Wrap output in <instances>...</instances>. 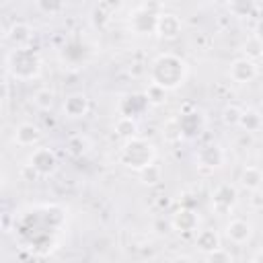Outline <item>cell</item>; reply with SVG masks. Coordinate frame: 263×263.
Here are the masks:
<instances>
[{
    "label": "cell",
    "mask_w": 263,
    "mask_h": 263,
    "mask_svg": "<svg viewBox=\"0 0 263 263\" xmlns=\"http://www.w3.org/2000/svg\"><path fill=\"white\" fill-rule=\"evenodd\" d=\"M152 84L160 86L162 90L177 88L187 78V64L175 53H160L150 68Z\"/></svg>",
    "instance_id": "cell-1"
},
{
    "label": "cell",
    "mask_w": 263,
    "mask_h": 263,
    "mask_svg": "<svg viewBox=\"0 0 263 263\" xmlns=\"http://www.w3.org/2000/svg\"><path fill=\"white\" fill-rule=\"evenodd\" d=\"M4 70L16 80H33L41 72V58L33 47H12L4 55Z\"/></svg>",
    "instance_id": "cell-2"
},
{
    "label": "cell",
    "mask_w": 263,
    "mask_h": 263,
    "mask_svg": "<svg viewBox=\"0 0 263 263\" xmlns=\"http://www.w3.org/2000/svg\"><path fill=\"white\" fill-rule=\"evenodd\" d=\"M119 160L129 168L144 171L154 160V146L142 138H127V142L119 152Z\"/></svg>",
    "instance_id": "cell-3"
},
{
    "label": "cell",
    "mask_w": 263,
    "mask_h": 263,
    "mask_svg": "<svg viewBox=\"0 0 263 263\" xmlns=\"http://www.w3.org/2000/svg\"><path fill=\"white\" fill-rule=\"evenodd\" d=\"M29 168L39 177H49L58 168V156L47 146H37L29 156Z\"/></svg>",
    "instance_id": "cell-4"
},
{
    "label": "cell",
    "mask_w": 263,
    "mask_h": 263,
    "mask_svg": "<svg viewBox=\"0 0 263 263\" xmlns=\"http://www.w3.org/2000/svg\"><path fill=\"white\" fill-rule=\"evenodd\" d=\"M12 140L16 146H23V148H29V146H35L39 140H41V129L35 125V123H18L14 127V134H12Z\"/></svg>",
    "instance_id": "cell-5"
},
{
    "label": "cell",
    "mask_w": 263,
    "mask_h": 263,
    "mask_svg": "<svg viewBox=\"0 0 263 263\" xmlns=\"http://www.w3.org/2000/svg\"><path fill=\"white\" fill-rule=\"evenodd\" d=\"M62 109H64V115L66 117L78 119V117L86 115V111H88V97L84 92H72V95H68L64 99Z\"/></svg>",
    "instance_id": "cell-6"
},
{
    "label": "cell",
    "mask_w": 263,
    "mask_h": 263,
    "mask_svg": "<svg viewBox=\"0 0 263 263\" xmlns=\"http://www.w3.org/2000/svg\"><path fill=\"white\" fill-rule=\"evenodd\" d=\"M226 236L234 245H245L253 236V226L247 220H238V218L236 220H230L228 226H226Z\"/></svg>",
    "instance_id": "cell-7"
},
{
    "label": "cell",
    "mask_w": 263,
    "mask_h": 263,
    "mask_svg": "<svg viewBox=\"0 0 263 263\" xmlns=\"http://www.w3.org/2000/svg\"><path fill=\"white\" fill-rule=\"evenodd\" d=\"M255 76H257V66H255L253 60L240 58V60H234L232 62V66H230V78L234 82H251Z\"/></svg>",
    "instance_id": "cell-8"
},
{
    "label": "cell",
    "mask_w": 263,
    "mask_h": 263,
    "mask_svg": "<svg viewBox=\"0 0 263 263\" xmlns=\"http://www.w3.org/2000/svg\"><path fill=\"white\" fill-rule=\"evenodd\" d=\"M156 33L160 37H166V39H173L181 33V18L173 12H162L158 14V25H156Z\"/></svg>",
    "instance_id": "cell-9"
},
{
    "label": "cell",
    "mask_w": 263,
    "mask_h": 263,
    "mask_svg": "<svg viewBox=\"0 0 263 263\" xmlns=\"http://www.w3.org/2000/svg\"><path fill=\"white\" fill-rule=\"evenodd\" d=\"M31 35H33V31H31V27L27 25V23H12L10 25V29L6 31V39L12 43V47H29V41H31Z\"/></svg>",
    "instance_id": "cell-10"
},
{
    "label": "cell",
    "mask_w": 263,
    "mask_h": 263,
    "mask_svg": "<svg viewBox=\"0 0 263 263\" xmlns=\"http://www.w3.org/2000/svg\"><path fill=\"white\" fill-rule=\"evenodd\" d=\"M234 201H236V189H234L230 183H222V185L214 191V195H212L214 208H216V210H222V212L230 210V208L234 205Z\"/></svg>",
    "instance_id": "cell-11"
},
{
    "label": "cell",
    "mask_w": 263,
    "mask_h": 263,
    "mask_svg": "<svg viewBox=\"0 0 263 263\" xmlns=\"http://www.w3.org/2000/svg\"><path fill=\"white\" fill-rule=\"evenodd\" d=\"M156 25H158V14L154 12H140L132 21V27L136 33H152L156 31Z\"/></svg>",
    "instance_id": "cell-12"
},
{
    "label": "cell",
    "mask_w": 263,
    "mask_h": 263,
    "mask_svg": "<svg viewBox=\"0 0 263 263\" xmlns=\"http://www.w3.org/2000/svg\"><path fill=\"white\" fill-rule=\"evenodd\" d=\"M173 226L179 232H189V230H193L197 226V216L191 210H179L173 216Z\"/></svg>",
    "instance_id": "cell-13"
},
{
    "label": "cell",
    "mask_w": 263,
    "mask_h": 263,
    "mask_svg": "<svg viewBox=\"0 0 263 263\" xmlns=\"http://www.w3.org/2000/svg\"><path fill=\"white\" fill-rule=\"evenodd\" d=\"M199 162L203 166H220L224 162V154L218 146H205L199 150Z\"/></svg>",
    "instance_id": "cell-14"
},
{
    "label": "cell",
    "mask_w": 263,
    "mask_h": 263,
    "mask_svg": "<svg viewBox=\"0 0 263 263\" xmlns=\"http://www.w3.org/2000/svg\"><path fill=\"white\" fill-rule=\"evenodd\" d=\"M263 183V173L257 166H245L240 173V185L247 189H259Z\"/></svg>",
    "instance_id": "cell-15"
},
{
    "label": "cell",
    "mask_w": 263,
    "mask_h": 263,
    "mask_svg": "<svg viewBox=\"0 0 263 263\" xmlns=\"http://www.w3.org/2000/svg\"><path fill=\"white\" fill-rule=\"evenodd\" d=\"M197 247L201 249V251H205V253H212V251H216V249H220V238H218V234L214 232V230H201L199 234H197Z\"/></svg>",
    "instance_id": "cell-16"
},
{
    "label": "cell",
    "mask_w": 263,
    "mask_h": 263,
    "mask_svg": "<svg viewBox=\"0 0 263 263\" xmlns=\"http://www.w3.org/2000/svg\"><path fill=\"white\" fill-rule=\"evenodd\" d=\"M53 99H55V95L49 88H39L33 92V105L41 111H49L53 107Z\"/></svg>",
    "instance_id": "cell-17"
},
{
    "label": "cell",
    "mask_w": 263,
    "mask_h": 263,
    "mask_svg": "<svg viewBox=\"0 0 263 263\" xmlns=\"http://www.w3.org/2000/svg\"><path fill=\"white\" fill-rule=\"evenodd\" d=\"M240 125L247 127L249 132H255L261 127V115L257 111H242V117H240Z\"/></svg>",
    "instance_id": "cell-18"
},
{
    "label": "cell",
    "mask_w": 263,
    "mask_h": 263,
    "mask_svg": "<svg viewBox=\"0 0 263 263\" xmlns=\"http://www.w3.org/2000/svg\"><path fill=\"white\" fill-rule=\"evenodd\" d=\"M240 117H242V111H240L238 107H234V105L226 107V109H224V115H222V119H224L226 125H236V123H240Z\"/></svg>",
    "instance_id": "cell-19"
},
{
    "label": "cell",
    "mask_w": 263,
    "mask_h": 263,
    "mask_svg": "<svg viewBox=\"0 0 263 263\" xmlns=\"http://www.w3.org/2000/svg\"><path fill=\"white\" fill-rule=\"evenodd\" d=\"M210 263H232V259L224 249H216L210 253Z\"/></svg>",
    "instance_id": "cell-20"
},
{
    "label": "cell",
    "mask_w": 263,
    "mask_h": 263,
    "mask_svg": "<svg viewBox=\"0 0 263 263\" xmlns=\"http://www.w3.org/2000/svg\"><path fill=\"white\" fill-rule=\"evenodd\" d=\"M255 37L259 39V41H263V18H259V23H257V27H255Z\"/></svg>",
    "instance_id": "cell-21"
},
{
    "label": "cell",
    "mask_w": 263,
    "mask_h": 263,
    "mask_svg": "<svg viewBox=\"0 0 263 263\" xmlns=\"http://www.w3.org/2000/svg\"><path fill=\"white\" fill-rule=\"evenodd\" d=\"M41 8H47V10H58V8H62L60 4H39Z\"/></svg>",
    "instance_id": "cell-22"
}]
</instances>
